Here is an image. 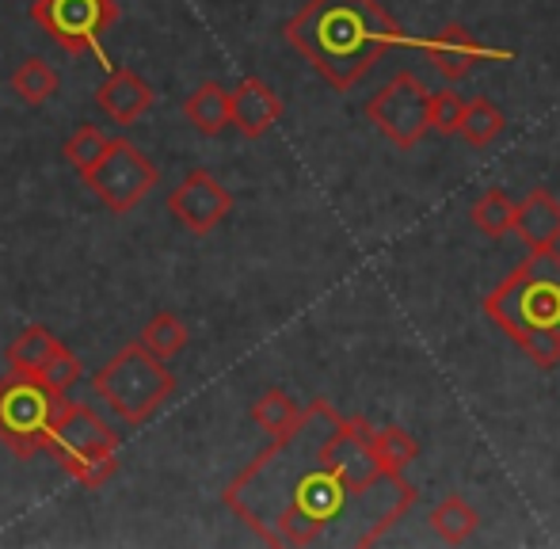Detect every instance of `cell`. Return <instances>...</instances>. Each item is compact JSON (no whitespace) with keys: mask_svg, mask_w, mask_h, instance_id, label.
<instances>
[{"mask_svg":"<svg viewBox=\"0 0 560 549\" xmlns=\"http://www.w3.org/2000/svg\"><path fill=\"white\" fill-rule=\"evenodd\" d=\"M46 454L84 489H104L118 469V431L89 405L66 401L54 420Z\"/></svg>","mask_w":560,"mask_h":549,"instance_id":"5","label":"cell"},{"mask_svg":"<svg viewBox=\"0 0 560 549\" xmlns=\"http://www.w3.org/2000/svg\"><path fill=\"white\" fill-rule=\"evenodd\" d=\"M252 420L259 431H267L271 439L287 435L298 420H302V405L287 394V389H264V394L252 401Z\"/></svg>","mask_w":560,"mask_h":549,"instance_id":"18","label":"cell"},{"mask_svg":"<svg viewBox=\"0 0 560 549\" xmlns=\"http://www.w3.org/2000/svg\"><path fill=\"white\" fill-rule=\"evenodd\" d=\"M469 222H472V230L485 233V237H508L511 222H515V202H511L500 187H492V191H485L472 202Z\"/></svg>","mask_w":560,"mask_h":549,"instance_id":"23","label":"cell"},{"mask_svg":"<svg viewBox=\"0 0 560 549\" xmlns=\"http://www.w3.org/2000/svg\"><path fill=\"white\" fill-rule=\"evenodd\" d=\"M511 230L526 241V248H557L560 245V202L553 191L538 187L523 202H515Z\"/></svg>","mask_w":560,"mask_h":549,"instance_id":"14","label":"cell"},{"mask_svg":"<svg viewBox=\"0 0 560 549\" xmlns=\"http://www.w3.org/2000/svg\"><path fill=\"white\" fill-rule=\"evenodd\" d=\"M287 43L336 92H351L405 43V31L377 0H310L287 23Z\"/></svg>","mask_w":560,"mask_h":549,"instance_id":"2","label":"cell"},{"mask_svg":"<svg viewBox=\"0 0 560 549\" xmlns=\"http://www.w3.org/2000/svg\"><path fill=\"white\" fill-rule=\"evenodd\" d=\"M462 115H465V96L454 89H439V92H428V122L435 135H457L462 127Z\"/></svg>","mask_w":560,"mask_h":549,"instance_id":"26","label":"cell"},{"mask_svg":"<svg viewBox=\"0 0 560 549\" xmlns=\"http://www.w3.org/2000/svg\"><path fill=\"white\" fill-rule=\"evenodd\" d=\"M96 100H100V107H104V112L118 122V127H133V122H138L141 115H149V107H153L156 92L149 89V84L141 81L138 73H133V69L112 66L107 81L100 84Z\"/></svg>","mask_w":560,"mask_h":549,"instance_id":"12","label":"cell"},{"mask_svg":"<svg viewBox=\"0 0 560 549\" xmlns=\"http://www.w3.org/2000/svg\"><path fill=\"white\" fill-rule=\"evenodd\" d=\"M168 214L176 218L179 230L195 233V237H207L210 230H218L233 214V195H229V187L214 172L195 168L172 187Z\"/></svg>","mask_w":560,"mask_h":549,"instance_id":"10","label":"cell"},{"mask_svg":"<svg viewBox=\"0 0 560 549\" xmlns=\"http://www.w3.org/2000/svg\"><path fill=\"white\" fill-rule=\"evenodd\" d=\"M370 451H374L377 466L397 469V474H405L420 458V443L405 428H374L370 431Z\"/></svg>","mask_w":560,"mask_h":549,"instance_id":"22","label":"cell"},{"mask_svg":"<svg viewBox=\"0 0 560 549\" xmlns=\"http://www.w3.org/2000/svg\"><path fill=\"white\" fill-rule=\"evenodd\" d=\"M81 179H84V187L112 210V214L122 218L153 191L161 172H156V164L149 161L133 141L112 138V145H107V153L100 156V164Z\"/></svg>","mask_w":560,"mask_h":549,"instance_id":"8","label":"cell"},{"mask_svg":"<svg viewBox=\"0 0 560 549\" xmlns=\"http://www.w3.org/2000/svg\"><path fill=\"white\" fill-rule=\"evenodd\" d=\"M184 115L199 135L218 138L222 130H229V89H222L218 81H202L199 89L187 96Z\"/></svg>","mask_w":560,"mask_h":549,"instance_id":"15","label":"cell"},{"mask_svg":"<svg viewBox=\"0 0 560 549\" xmlns=\"http://www.w3.org/2000/svg\"><path fill=\"white\" fill-rule=\"evenodd\" d=\"M58 336L43 325H27L12 343H8V371L15 374H35L46 363V355L54 351Z\"/></svg>","mask_w":560,"mask_h":549,"instance_id":"20","label":"cell"},{"mask_svg":"<svg viewBox=\"0 0 560 549\" xmlns=\"http://www.w3.org/2000/svg\"><path fill=\"white\" fill-rule=\"evenodd\" d=\"M8 84H12V92L27 107H43L58 96V73H54V66H46L43 58H23Z\"/></svg>","mask_w":560,"mask_h":549,"instance_id":"17","label":"cell"},{"mask_svg":"<svg viewBox=\"0 0 560 549\" xmlns=\"http://www.w3.org/2000/svg\"><path fill=\"white\" fill-rule=\"evenodd\" d=\"M141 348L153 351L156 359H176L179 351L187 348V340H191V332H187V325L176 317L172 309L156 313V317H149V325L141 328Z\"/></svg>","mask_w":560,"mask_h":549,"instance_id":"21","label":"cell"},{"mask_svg":"<svg viewBox=\"0 0 560 549\" xmlns=\"http://www.w3.org/2000/svg\"><path fill=\"white\" fill-rule=\"evenodd\" d=\"M35 378L43 382L46 389H54V394H61L66 397L69 389L77 386V382L84 378V363L77 359V351H69L66 343H54V351L46 355V363L35 371Z\"/></svg>","mask_w":560,"mask_h":549,"instance_id":"24","label":"cell"},{"mask_svg":"<svg viewBox=\"0 0 560 549\" xmlns=\"http://www.w3.org/2000/svg\"><path fill=\"white\" fill-rule=\"evenodd\" d=\"M423 50H428V61L431 69H435L439 77H443L446 84L462 81V77L472 73V66H477L480 58H485V50H480V43L469 35V31L462 27V23H446L443 31H435V35L423 43Z\"/></svg>","mask_w":560,"mask_h":549,"instance_id":"13","label":"cell"},{"mask_svg":"<svg viewBox=\"0 0 560 549\" xmlns=\"http://www.w3.org/2000/svg\"><path fill=\"white\" fill-rule=\"evenodd\" d=\"M477 527H480V515L465 497H446L431 507V530L450 546L469 542V538L477 535Z\"/></svg>","mask_w":560,"mask_h":549,"instance_id":"16","label":"cell"},{"mask_svg":"<svg viewBox=\"0 0 560 549\" xmlns=\"http://www.w3.org/2000/svg\"><path fill=\"white\" fill-rule=\"evenodd\" d=\"M66 397L46 389L35 374L8 371L0 378V443L15 458H35L46 454L54 420H58Z\"/></svg>","mask_w":560,"mask_h":549,"instance_id":"6","label":"cell"},{"mask_svg":"<svg viewBox=\"0 0 560 549\" xmlns=\"http://www.w3.org/2000/svg\"><path fill=\"white\" fill-rule=\"evenodd\" d=\"M92 394L122 423L138 428L176 394V374L164 366V359L141 348V340H130L92 374Z\"/></svg>","mask_w":560,"mask_h":549,"instance_id":"4","label":"cell"},{"mask_svg":"<svg viewBox=\"0 0 560 549\" xmlns=\"http://www.w3.org/2000/svg\"><path fill=\"white\" fill-rule=\"evenodd\" d=\"M27 12L66 54H96L104 66H112L104 35L118 23L115 0H31Z\"/></svg>","mask_w":560,"mask_h":549,"instance_id":"7","label":"cell"},{"mask_svg":"<svg viewBox=\"0 0 560 549\" xmlns=\"http://www.w3.org/2000/svg\"><path fill=\"white\" fill-rule=\"evenodd\" d=\"M107 145H112V138H107L100 127H81L66 145H61V156L73 164L77 176H89V172L100 164V156L107 153Z\"/></svg>","mask_w":560,"mask_h":549,"instance_id":"25","label":"cell"},{"mask_svg":"<svg viewBox=\"0 0 560 549\" xmlns=\"http://www.w3.org/2000/svg\"><path fill=\"white\" fill-rule=\"evenodd\" d=\"M328 401H310L287 435L271 439L222 492L225 507L267 546H313L351 507V492L328 469L320 439L336 423Z\"/></svg>","mask_w":560,"mask_h":549,"instance_id":"1","label":"cell"},{"mask_svg":"<svg viewBox=\"0 0 560 549\" xmlns=\"http://www.w3.org/2000/svg\"><path fill=\"white\" fill-rule=\"evenodd\" d=\"M282 119V100L271 84L259 77H244L233 92H229V127H236L244 138H264L275 122Z\"/></svg>","mask_w":560,"mask_h":549,"instance_id":"11","label":"cell"},{"mask_svg":"<svg viewBox=\"0 0 560 549\" xmlns=\"http://www.w3.org/2000/svg\"><path fill=\"white\" fill-rule=\"evenodd\" d=\"M485 313L541 371L560 363V253L530 248L523 264L485 297Z\"/></svg>","mask_w":560,"mask_h":549,"instance_id":"3","label":"cell"},{"mask_svg":"<svg viewBox=\"0 0 560 549\" xmlns=\"http://www.w3.org/2000/svg\"><path fill=\"white\" fill-rule=\"evenodd\" d=\"M503 127H508V119H503L500 104H492V100H485V96L465 100V115H462V127H457V135L469 141L472 149L492 145V141L503 135Z\"/></svg>","mask_w":560,"mask_h":549,"instance_id":"19","label":"cell"},{"mask_svg":"<svg viewBox=\"0 0 560 549\" xmlns=\"http://www.w3.org/2000/svg\"><path fill=\"white\" fill-rule=\"evenodd\" d=\"M366 119L377 127V135L393 141L397 149H416L431 135L428 122V89L416 73H397L377 96H370Z\"/></svg>","mask_w":560,"mask_h":549,"instance_id":"9","label":"cell"}]
</instances>
